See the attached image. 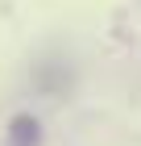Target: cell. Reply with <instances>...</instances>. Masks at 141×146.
<instances>
[{"label": "cell", "mask_w": 141, "mask_h": 146, "mask_svg": "<svg viewBox=\"0 0 141 146\" xmlns=\"http://www.w3.org/2000/svg\"><path fill=\"white\" fill-rule=\"evenodd\" d=\"M12 138H17V142H29V138H37V125H33L29 117H21V121H17V134H12Z\"/></svg>", "instance_id": "6da1fadb"}]
</instances>
